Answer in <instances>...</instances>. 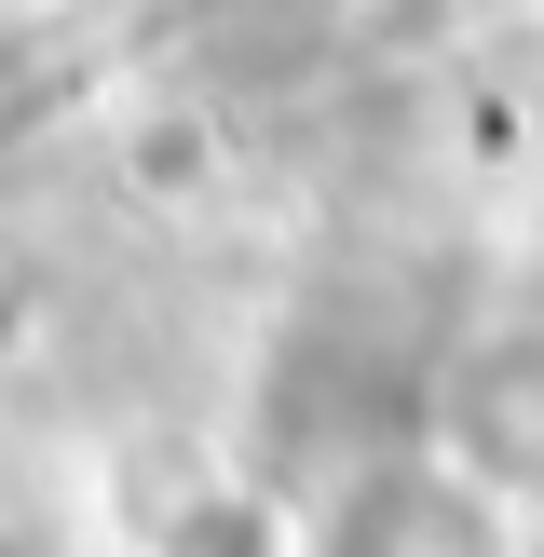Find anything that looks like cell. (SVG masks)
Returning a JSON list of instances; mask_svg holds the SVG:
<instances>
[{
  "label": "cell",
  "instance_id": "obj_1",
  "mask_svg": "<svg viewBox=\"0 0 544 557\" xmlns=\"http://www.w3.org/2000/svg\"><path fill=\"white\" fill-rule=\"evenodd\" d=\"M435 462H449L477 504L544 517V326H504L449 368L435 395Z\"/></svg>",
  "mask_w": 544,
  "mask_h": 557
},
{
  "label": "cell",
  "instance_id": "obj_2",
  "mask_svg": "<svg viewBox=\"0 0 544 557\" xmlns=\"http://www.w3.org/2000/svg\"><path fill=\"white\" fill-rule=\"evenodd\" d=\"M517 517L477 504L449 462H395V476H354L341 504L299 531V557H504Z\"/></svg>",
  "mask_w": 544,
  "mask_h": 557
},
{
  "label": "cell",
  "instance_id": "obj_3",
  "mask_svg": "<svg viewBox=\"0 0 544 557\" xmlns=\"http://www.w3.org/2000/svg\"><path fill=\"white\" fill-rule=\"evenodd\" d=\"M0 557H54V544H41V531H27V517H0Z\"/></svg>",
  "mask_w": 544,
  "mask_h": 557
}]
</instances>
